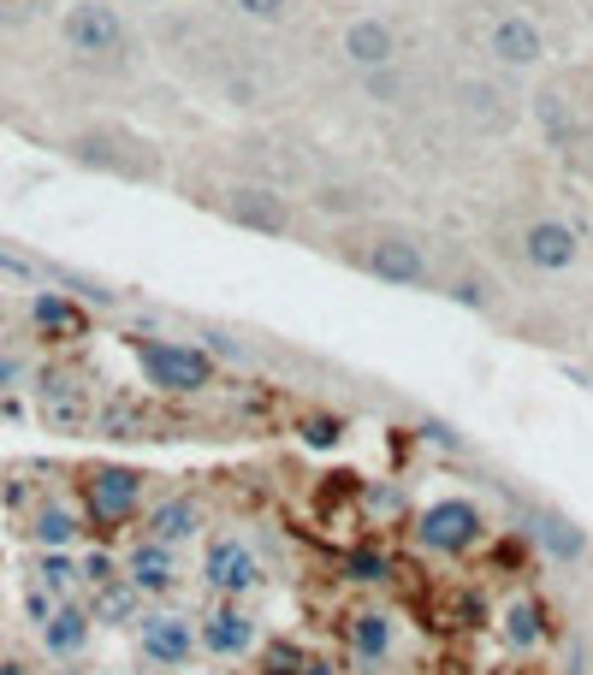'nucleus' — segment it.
Wrapping results in <instances>:
<instances>
[{"mask_svg":"<svg viewBox=\"0 0 593 675\" xmlns=\"http://www.w3.org/2000/svg\"><path fill=\"white\" fill-rule=\"evenodd\" d=\"M339 60L356 71V78H368V71H386L398 60H410V36H403V24L392 12H356V19H344L339 31Z\"/></svg>","mask_w":593,"mask_h":675,"instance_id":"nucleus-12","label":"nucleus"},{"mask_svg":"<svg viewBox=\"0 0 593 675\" xmlns=\"http://www.w3.org/2000/svg\"><path fill=\"white\" fill-rule=\"evenodd\" d=\"M208 527H214V516H208V497L202 492H172L155 510H142V539H161L172 551L208 539Z\"/></svg>","mask_w":593,"mask_h":675,"instance_id":"nucleus-19","label":"nucleus"},{"mask_svg":"<svg viewBox=\"0 0 593 675\" xmlns=\"http://www.w3.org/2000/svg\"><path fill=\"white\" fill-rule=\"evenodd\" d=\"M558 160H563V172L570 179H582V184H593V125H582V130H570V137L552 149Z\"/></svg>","mask_w":593,"mask_h":675,"instance_id":"nucleus-30","label":"nucleus"},{"mask_svg":"<svg viewBox=\"0 0 593 675\" xmlns=\"http://www.w3.org/2000/svg\"><path fill=\"white\" fill-rule=\"evenodd\" d=\"M83 534H90L83 510L78 504H60V497H36L31 516H24V539H31L36 551H78Z\"/></svg>","mask_w":593,"mask_h":675,"instance_id":"nucleus-21","label":"nucleus"},{"mask_svg":"<svg viewBox=\"0 0 593 675\" xmlns=\"http://www.w3.org/2000/svg\"><path fill=\"white\" fill-rule=\"evenodd\" d=\"M196 640H202V657L238 664V657H250L262 645V616L243 598H208V610L196 616Z\"/></svg>","mask_w":593,"mask_h":675,"instance_id":"nucleus-13","label":"nucleus"},{"mask_svg":"<svg viewBox=\"0 0 593 675\" xmlns=\"http://www.w3.org/2000/svg\"><path fill=\"white\" fill-rule=\"evenodd\" d=\"M137 368L161 398H202L220 386V362L184 338H137Z\"/></svg>","mask_w":593,"mask_h":675,"instance_id":"nucleus-8","label":"nucleus"},{"mask_svg":"<svg viewBox=\"0 0 593 675\" xmlns=\"http://www.w3.org/2000/svg\"><path fill=\"white\" fill-rule=\"evenodd\" d=\"M19 379H24V362L0 350V391H7V386H19Z\"/></svg>","mask_w":593,"mask_h":675,"instance_id":"nucleus-33","label":"nucleus"},{"mask_svg":"<svg viewBox=\"0 0 593 675\" xmlns=\"http://www.w3.org/2000/svg\"><path fill=\"white\" fill-rule=\"evenodd\" d=\"M267 563L262 551L250 546L243 534H208L202 539V586L208 598H243L250 605L255 593H267Z\"/></svg>","mask_w":593,"mask_h":675,"instance_id":"nucleus-10","label":"nucleus"},{"mask_svg":"<svg viewBox=\"0 0 593 675\" xmlns=\"http://www.w3.org/2000/svg\"><path fill=\"white\" fill-rule=\"evenodd\" d=\"M36 409L54 433H90L95 427V391L66 368H48L36 379Z\"/></svg>","mask_w":593,"mask_h":675,"instance_id":"nucleus-18","label":"nucleus"},{"mask_svg":"<svg viewBox=\"0 0 593 675\" xmlns=\"http://www.w3.org/2000/svg\"><path fill=\"white\" fill-rule=\"evenodd\" d=\"M327 255H339L344 267H356L374 285L440 290V261H433L427 231L403 226V219H386V214L351 219V226H327Z\"/></svg>","mask_w":593,"mask_h":675,"instance_id":"nucleus-1","label":"nucleus"},{"mask_svg":"<svg viewBox=\"0 0 593 675\" xmlns=\"http://www.w3.org/2000/svg\"><path fill=\"white\" fill-rule=\"evenodd\" d=\"M588 249H593V219H588Z\"/></svg>","mask_w":593,"mask_h":675,"instance_id":"nucleus-35","label":"nucleus"},{"mask_svg":"<svg viewBox=\"0 0 593 675\" xmlns=\"http://www.w3.org/2000/svg\"><path fill=\"white\" fill-rule=\"evenodd\" d=\"M534 534H540V546L558 551V557H582V551H588V539L575 534L563 516H540V522H534Z\"/></svg>","mask_w":593,"mask_h":675,"instance_id":"nucleus-31","label":"nucleus"},{"mask_svg":"<svg viewBox=\"0 0 593 675\" xmlns=\"http://www.w3.org/2000/svg\"><path fill=\"white\" fill-rule=\"evenodd\" d=\"M356 83H363V95L374 101V107H386V113H410V107L427 101V78L410 60H398L386 71H368V78H356Z\"/></svg>","mask_w":593,"mask_h":675,"instance_id":"nucleus-23","label":"nucleus"},{"mask_svg":"<svg viewBox=\"0 0 593 675\" xmlns=\"http://www.w3.org/2000/svg\"><path fill=\"white\" fill-rule=\"evenodd\" d=\"M119 575L137 586L149 605H167L172 593L184 586V551H172L161 546V539H137L132 551H125V563H119Z\"/></svg>","mask_w":593,"mask_h":675,"instance_id":"nucleus-20","label":"nucleus"},{"mask_svg":"<svg viewBox=\"0 0 593 675\" xmlns=\"http://www.w3.org/2000/svg\"><path fill=\"white\" fill-rule=\"evenodd\" d=\"M445 113L469 130V137H487V142H499V137H511L516 125L528 119V95L516 90V78H504V71H457L452 83H445Z\"/></svg>","mask_w":593,"mask_h":675,"instance_id":"nucleus-4","label":"nucleus"},{"mask_svg":"<svg viewBox=\"0 0 593 675\" xmlns=\"http://www.w3.org/2000/svg\"><path fill=\"white\" fill-rule=\"evenodd\" d=\"M78 510L90 522V534H125L132 522H142L149 510V474L142 468H125V462H101L78 480Z\"/></svg>","mask_w":593,"mask_h":675,"instance_id":"nucleus-6","label":"nucleus"},{"mask_svg":"<svg viewBox=\"0 0 593 675\" xmlns=\"http://www.w3.org/2000/svg\"><path fill=\"white\" fill-rule=\"evenodd\" d=\"M231 231H250L267 243H297L303 238V208L292 190L280 184H255V179H226L214 196H202Z\"/></svg>","mask_w":593,"mask_h":675,"instance_id":"nucleus-5","label":"nucleus"},{"mask_svg":"<svg viewBox=\"0 0 593 675\" xmlns=\"http://www.w3.org/2000/svg\"><path fill=\"white\" fill-rule=\"evenodd\" d=\"M440 297H452L457 308H475V314H493L499 308V278L481 267V261H457L452 273H440Z\"/></svg>","mask_w":593,"mask_h":675,"instance_id":"nucleus-25","label":"nucleus"},{"mask_svg":"<svg viewBox=\"0 0 593 675\" xmlns=\"http://www.w3.org/2000/svg\"><path fill=\"white\" fill-rule=\"evenodd\" d=\"M66 155L83 172H101V179H119V184H167V149L132 125H113V119L71 130Z\"/></svg>","mask_w":593,"mask_h":675,"instance_id":"nucleus-3","label":"nucleus"},{"mask_svg":"<svg viewBox=\"0 0 593 675\" xmlns=\"http://www.w3.org/2000/svg\"><path fill=\"white\" fill-rule=\"evenodd\" d=\"M386 184L363 179V172H332V179H309V208L327 219V226H351V219L386 214Z\"/></svg>","mask_w":593,"mask_h":675,"instance_id":"nucleus-16","label":"nucleus"},{"mask_svg":"<svg viewBox=\"0 0 593 675\" xmlns=\"http://www.w3.org/2000/svg\"><path fill=\"white\" fill-rule=\"evenodd\" d=\"M60 42L83 71H101V78H132L142 66V36L113 0H71V7H60Z\"/></svg>","mask_w":593,"mask_h":675,"instance_id":"nucleus-2","label":"nucleus"},{"mask_svg":"<svg viewBox=\"0 0 593 675\" xmlns=\"http://www.w3.org/2000/svg\"><path fill=\"white\" fill-rule=\"evenodd\" d=\"M481 539H487V516L469 497H433L422 516H415V546L433 557H469Z\"/></svg>","mask_w":593,"mask_h":675,"instance_id":"nucleus-14","label":"nucleus"},{"mask_svg":"<svg viewBox=\"0 0 593 675\" xmlns=\"http://www.w3.org/2000/svg\"><path fill=\"white\" fill-rule=\"evenodd\" d=\"M516 255H523L528 273H570L575 261L588 255V238L563 214H534L528 226L516 231Z\"/></svg>","mask_w":593,"mask_h":675,"instance_id":"nucleus-15","label":"nucleus"},{"mask_svg":"<svg viewBox=\"0 0 593 675\" xmlns=\"http://www.w3.org/2000/svg\"><path fill=\"white\" fill-rule=\"evenodd\" d=\"M78 581H83V563H71V551H42L36 557V586L48 598H71Z\"/></svg>","mask_w":593,"mask_h":675,"instance_id":"nucleus-28","label":"nucleus"},{"mask_svg":"<svg viewBox=\"0 0 593 675\" xmlns=\"http://www.w3.org/2000/svg\"><path fill=\"white\" fill-rule=\"evenodd\" d=\"M54 675H83V670H54Z\"/></svg>","mask_w":593,"mask_h":675,"instance_id":"nucleus-34","label":"nucleus"},{"mask_svg":"<svg viewBox=\"0 0 593 675\" xmlns=\"http://www.w3.org/2000/svg\"><path fill=\"white\" fill-rule=\"evenodd\" d=\"M499 634H504V645H511V652H534V645H546V634H552V628H546V605L540 598H511V605H504V616H499Z\"/></svg>","mask_w":593,"mask_h":675,"instance_id":"nucleus-27","label":"nucleus"},{"mask_svg":"<svg viewBox=\"0 0 593 675\" xmlns=\"http://www.w3.org/2000/svg\"><path fill=\"white\" fill-rule=\"evenodd\" d=\"M546 60H552V36L534 19L528 7H499L493 19L481 24V66L504 71V78H534Z\"/></svg>","mask_w":593,"mask_h":675,"instance_id":"nucleus-7","label":"nucleus"},{"mask_svg":"<svg viewBox=\"0 0 593 675\" xmlns=\"http://www.w3.org/2000/svg\"><path fill=\"white\" fill-rule=\"evenodd\" d=\"M137 652L149 670H167V675H184L202 657V640H196V616L172 610V605H149L137 616Z\"/></svg>","mask_w":593,"mask_h":675,"instance_id":"nucleus-11","label":"nucleus"},{"mask_svg":"<svg viewBox=\"0 0 593 675\" xmlns=\"http://www.w3.org/2000/svg\"><path fill=\"white\" fill-rule=\"evenodd\" d=\"M95 634V616L90 605H78V598H60V605L48 610V622H42V652L54 657V664H78L83 645Z\"/></svg>","mask_w":593,"mask_h":675,"instance_id":"nucleus-22","label":"nucleus"},{"mask_svg":"<svg viewBox=\"0 0 593 675\" xmlns=\"http://www.w3.org/2000/svg\"><path fill=\"white\" fill-rule=\"evenodd\" d=\"M250 31H285L297 19V0H226Z\"/></svg>","mask_w":593,"mask_h":675,"instance_id":"nucleus-29","label":"nucleus"},{"mask_svg":"<svg viewBox=\"0 0 593 675\" xmlns=\"http://www.w3.org/2000/svg\"><path fill=\"white\" fill-rule=\"evenodd\" d=\"M31 327L42 338H83L90 332V314H83L71 297H60V290H36L31 297Z\"/></svg>","mask_w":593,"mask_h":675,"instance_id":"nucleus-26","label":"nucleus"},{"mask_svg":"<svg viewBox=\"0 0 593 675\" xmlns=\"http://www.w3.org/2000/svg\"><path fill=\"white\" fill-rule=\"evenodd\" d=\"M528 119L546 137V149H558L570 130L593 125V66H563L552 78H540L528 95Z\"/></svg>","mask_w":593,"mask_h":675,"instance_id":"nucleus-9","label":"nucleus"},{"mask_svg":"<svg viewBox=\"0 0 593 675\" xmlns=\"http://www.w3.org/2000/svg\"><path fill=\"white\" fill-rule=\"evenodd\" d=\"M238 179H255V184H280V190H292V179H297V160H292V149H280L273 137H243L238 142Z\"/></svg>","mask_w":593,"mask_h":675,"instance_id":"nucleus-24","label":"nucleus"},{"mask_svg":"<svg viewBox=\"0 0 593 675\" xmlns=\"http://www.w3.org/2000/svg\"><path fill=\"white\" fill-rule=\"evenodd\" d=\"M339 634H344L351 664L368 670V675L386 670L398 657V616L386 605H351V610H344V622H339Z\"/></svg>","mask_w":593,"mask_h":675,"instance_id":"nucleus-17","label":"nucleus"},{"mask_svg":"<svg viewBox=\"0 0 593 675\" xmlns=\"http://www.w3.org/2000/svg\"><path fill=\"white\" fill-rule=\"evenodd\" d=\"M54 0H0V24H36L48 19Z\"/></svg>","mask_w":593,"mask_h":675,"instance_id":"nucleus-32","label":"nucleus"}]
</instances>
